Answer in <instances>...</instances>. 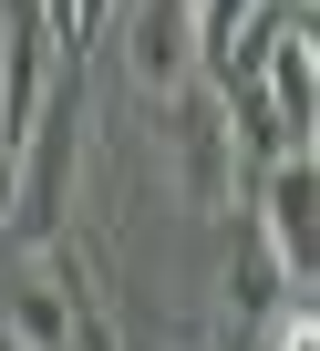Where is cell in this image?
<instances>
[{"label": "cell", "mask_w": 320, "mask_h": 351, "mask_svg": "<svg viewBox=\"0 0 320 351\" xmlns=\"http://www.w3.org/2000/svg\"><path fill=\"white\" fill-rule=\"evenodd\" d=\"M73 176H83V93L73 73L52 83V104L32 114L21 155H11V186H0V228H11L21 248H52L62 217H73Z\"/></svg>", "instance_id": "cell-1"}, {"label": "cell", "mask_w": 320, "mask_h": 351, "mask_svg": "<svg viewBox=\"0 0 320 351\" xmlns=\"http://www.w3.org/2000/svg\"><path fill=\"white\" fill-rule=\"evenodd\" d=\"M166 176H176L186 217H227V207H248V155H238L227 104H217L207 73H197L186 93H166Z\"/></svg>", "instance_id": "cell-2"}, {"label": "cell", "mask_w": 320, "mask_h": 351, "mask_svg": "<svg viewBox=\"0 0 320 351\" xmlns=\"http://www.w3.org/2000/svg\"><path fill=\"white\" fill-rule=\"evenodd\" d=\"M248 197H258V248H269V269L289 279V300H310V238H320V165L310 155H279V165H258L248 176Z\"/></svg>", "instance_id": "cell-3"}, {"label": "cell", "mask_w": 320, "mask_h": 351, "mask_svg": "<svg viewBox=\"0 0 320 351\" xmlns=\"http://www.w3.org/2000/svg\"><path fill=\"white\" fill-rule=\"evenodd\" d=\"M124 73L134 93H186L197 83V0H134V21H124Z\"/></svg>", "instance_id": "cell-4"}, {"label": "cell", "mask_w": 320, "mask_h": 351, "mask_svg": "<svg viewBox=\"0 0 320 351\" xmlns=\"http://www.w3.org/2000/svg\"><path fill=\"white\" fill-rule=\"evenodd\" d=\"M248 83H258V104H269V124H279V155H310V145H320V52H310V32L269 42V52L248 62Z\"/></svg>", "instance_id": "cell-5"}, {"label": "cell", "mask_w": 320, "mask_h": 351, "mask_svg": "<svg viewBox=\"0 0 320 351\" xmlns=\"http://www.w3.org/2000/svg\"><path fill=\"white\" fill-rule=\"evenodd\" d=\"M0 341H11V351H73V310H62V289H52L42 258L0 289Z\"/></svg>", "instance_id": "cell-6"}, {"label": "cell", "mask_w": 320, "mask_h": 351, "mask_svg": "<svg viewBox=\"0 0 320 351\" xmlns=\"http://www.w3.org/2000/svg\"><path fill=\"white\" fill-rule=\"evenodd\" d=\"M42 269H52V289H62V310H73V351H114V310H103V279H93V258L73 248V238H52V248H32Z\"/></svg>", "instance_id": "cell-7"}, {"label": "cell", "mask_w": 320, "mask_h": 351, "mask_svg": "<svg viewBox=\"0 0 320 351\" xmlns=\"http://www.w3.org/2000/svg\"><path fill=\"white\" fill-rule=\"evenodd\" d=\"M279 310H289V279H279V269H269V248L248 238V248L227 258V320H238V330H269Z\"/></svg>", "instance_id": "cell-8"}, {"label": "cell", "mask_w": 320, "mask_h": 351, "mask_svg": "<svg viewBox=\"0 0 320 351\" xmlns=\"http://www.w3.org/2000/svg\"><path fill=\"white\" fill-rule=\"evenodd\" d=\"M248 11H258V0H197V73H207V83L227 73V52H238Z\"/></svg>", "instance_id": "cell-9"}, {"label": "cell", "mask_w": 320, "mask_h": 351, "mask_svg": "<svg viewBox=\"0 0 320 351\" xmlns=\"http://www.w3.org/2000/svg\"><path fill=\"white\" fill-rule=\"evenodd\" d=\"M269 341H279V351H320V320H310V300H289V310L269 320Z\"/></svg>", "instance_id": "cell-10"}]
</instances>
